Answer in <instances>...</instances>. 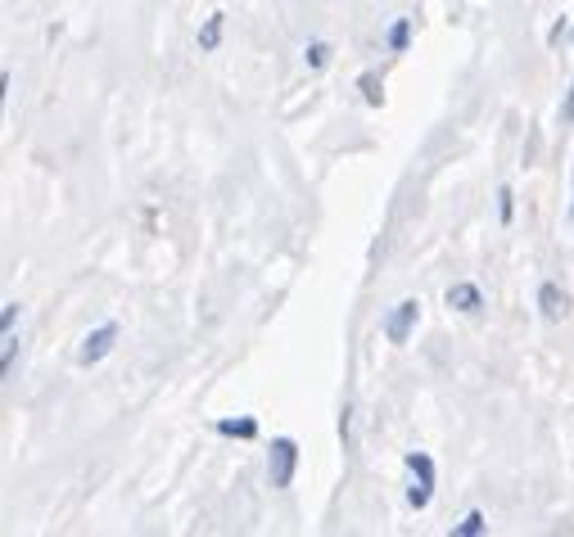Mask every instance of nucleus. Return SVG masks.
<instances>
[{"mask_svg": "<svg viewBox=\"0 0 574 537\" xmlns=\"http://www.w3.org/2000/svg\"><path fill=\"white\" fill-rule=\"evenodd\" d=\"M294 466H299V448H294L290 438H276V443H272V457H267L272 488H290V484H294Z\"/></svg>", "mask_w": 574, "mask_h": 537, "instance_id": "f257e3e1", "label": "nucleus"}, {"mask_svg": "<svg viewBox=\"0 0 574 537\" xmlns=\"http://www.w3.org/2000/svg\"><path fill=\"white\" fill-rule=\"evenodd\" d=\"M407 470H412V493H407V502L421 511V506H430V488H435V466H430V457H421V452H412L407 457Z\"/></svg>", "mask_w": 574, "mask_h": 537, "instance_id": "f03ea898", "label": "nucleus"}, {"mask_svg": "<svg viewBox=\"0 0 574 537\" xmlns=\"http://www.w3.org/2000/svg\"><path fill=\"white\" fill-rule=\"evenodd\" d=\"M416 316H421V303H416V298L398 303V307L385 316V339H389V344H407V334L416 330Z\"/></svg>", "mask_w": 574, "mask_h": 537, "instance_id": "7ed1b4c3", "label": "nucleus"}, {"mask_svg": "<svg viewBox=\"0 0 574 537\" xmlns=\"http://www.w3.org/2000/svg\"><path fill=\"white\" fill-rule=\"evenodd\" d=\"M113 339H118V325H100L95 334H86V344H81L77 362H81V366H95L100 357H109V353H113Z\"/></svg>", "mask_w": 574, "mask_h": 537, "instance_id": "20e7f679", "label": "nucleus"}, {"mask_svg": "<svg viewBox=\"0 0 574 537\" xmlns=\"http://www.w3.org/2000/svg\"><path fill=\"white\" fill-rule=\"evenodd\" d=\"M448 307L475 312V307H480V289H475V285H453V289H448Z\"/></svg>", "mask_w": 574, "mask_h": 537, "instance_id": "39448f33", "label": "nucleus"}, {"mask_svg": "<svg viewBox=\"0 0 574 537\" xmlns=\"http://www.w3.org/2000/svg\"><path fill=\"white\" fill-rule=\"evenodd\" d=\"M539 307H543L548 321H557V316L566 312V294H561L557 285H543V289H539Z\"/></svg>", "mask_w": 574, "mask_h": 537, "instance_id": "423d86ee", "label": "nucleus"}, {"mask_svg": "<svg viewBox=\"0 0 574 537\" xmlns=\"http://www.w3.org/2000/svg\"><path fill=\"white\" fill-rule=\"evenodd\" d=\"M222 18H226V14H213V18L204 23V32H199V45H204V50H217V41H222Z\"/></svg>", "mask_w": 574, "mask_h": 537, "instance_id": "0eeeda50", "label": "nucleus"}, {"mask_svg": "<svg viewBox=\"0 0 574 537\" xmlns=\"http://www.w3.org/2000/svg\"><path fill=\"white\" fill-rule=\"evenodd\" d=\"M217 434H231V438H254V434H258V425H254V420H222V425H217Z\"/></svg>", "mask_w": 574, "mask_h": 537, "instance_id": "6e6552de", "label": "nucleus"}, {"mask_svg": "<svg viewBox=\"0 0 574 537\" xmlns=\"http://www.w3.org/2000/svg\"><path fill=\"white\" fill-rule=\"evenodd\" d=\"M457 533H462V537H475V533H484V515H480V511H471V515H466V520L457 524Z\"/></svg>", "mask_w": 574, "mask_h": 537, "instance_id": "1a4fd4ad", "label": "nucleus"}, {"mask_svg": "<svg viewBox=\"0 0 574 537\" xmlns=\"http://www.w3.org/2000/svg\"><path fill=\"white\" fill-rule=\"evenodd\" d=\"M389 45H394V50H407V18H398V23H394V32H389Z\"/></svg>", "mask_w": 574, "mask_h": 537, "instance_id": "9d476101", "label": "nucleus"}, {"mask_svg": "<svg viewBox=\"0 0 574 537\" xmlns=\"http://www.w3.org/2000/svg\"><path fill=\"white\" fill-rule=\"evenodd\" d=\"M326 54H330V50H326L321 41H317V45H308V63H312V68H321V63H326Z\"/></svg>", "mask_w": 574, "mask_h": 537, "instance_id": "9b49d317", "label": "nucleus"}, {"mask_svg": "<svg viewBox=\"0 0 574 537\" xmlns=\"http://www.w3.org/2000/svg\"><path fill=\"white\" fill-rule=\"evenodd\" d=\"M512 190H498V212H502V221H512Z\"/></svg>", "mask_w": 574, "mask_h": 537, "instance_id": "f8f14e48", "label": "nucleus"}, {"mask_svg": "<svg viewBox=\"0 0 574 537\" xmlns=\"http://www.w3.org/2000/svg\"><path fill=\"white\" fill-rule=\"evenodd\" d=\"M14 316H18V303H5V312H0V330H5V334L14 330Z\"/></svg>", "mask_w": 574, "mask_h": 537, "instance_id": "ddd939ff", "label": "nucleus"}, {"mask_svg": "<svg viewBox=\"0 0 574 537\" xmlns=\"http://www.w3.org/2000/svg\"><path fill=\"white\" fill-rule=\"evenodd\" d=\"M362 90H367V99H371V104H380V90H376V77H371V72L362 77Z\"/></svg>", "mask_w": 574, "mask_h": 537, "instance_id": "4468645a", "label": "nucleus"}, {"mask_svg": "<svg viewBox=\"0 0 574 537\" xmlns=\"http://www.w3.org/2000/svg\"><path fill=\"white\" fill-rule=\"evenodd\" d=\"M566 118H574V86H570V95H566V108H561Z\"/></svg>", "mask_w": 574, "mask_h": 537, "instance_id": "2eb2a0df", "label": "nucleus"}]
</instances>
